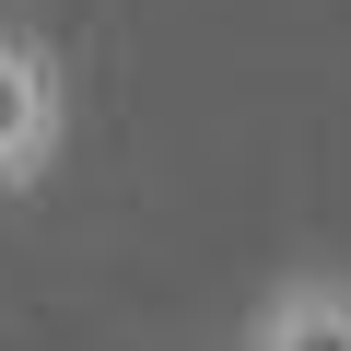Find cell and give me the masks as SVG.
<instances>
[{"label":"cell","instance_id":"7a4b0ae2","mask_svg":"<svg viewBox=\"0 0 351 351\" xmlns=\"http://www.w3.org/2000/svg\"><path fill=\"white\" fill-rule=\"evenodd\" d=\"M246 351H351V281H281L246 328Z\"/></svg>","mask_w":351,"mask_h":351},{"label":"cell","instance_id":"6da1fadb","mask_svg":"<svg viewBox=\"0 0 351 351\" xmlns=\"http://www.w3.org/2000/svg\"><path fill=\"white\" fill-rule=\"evenodd\" d=\"M59 141H71V71H59V47L24 36V24H0V199H24L59 164Z\"/></svg>","mask_w":351,"mask_h":351}]
</instances>
